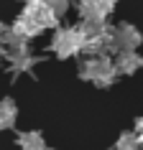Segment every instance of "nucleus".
Wrapping results in <instances>:
<instances>
[{
    "mask_svg": "<svg viewBox=\"0 0 143 150\" xmlns=\"http://www.w3.org/2000/svg\"><path fill=\"white\" fill-rule=\"evenodd\" d=\"M5 33H8V28H5V25H3V23H0V41H3V38H5Z\"/></svg>",
    "mask_w": 143,
    "mask_h": 150,
    "instance_id": "nucleus-11",
    "label": "nucleus"
},
{
    "mask_svg": "<svg viewBox=\"0 0 143 150\" xmlns=\"http://www.w3.org/2000/svg\"><path fill=\"white\" fill-rule=\"evenodd\" d=\"M18 148H21V150H46V145H44V137H41V132L31 130V132L18 135Z\"/></svg>",
    "mask_w": 143,
    "mask_h": 150,
    "instance_id": "nucleus-6",
    "label": "nucleus"
},
{
    "mask_svg": "<svg viewBox=\"0 0 143 150\" xmlns=\"http://www.w3.org/2000/svg\"><path fill=\"white\" fill-rule=\"evenodd\" d=\"M16 104L13 99H3L0 102V130H8V127L16 125Z\"/></svg>",
    "mask_w": 143,
    "mask_h": 150,
    "instance_id": "nucleus-7",
    "label": "nucleus"
},
{
    "mask_svg": "<svg viewBox=\"0 0 143 150\" xmlns=\"http://www.w3.org/2000/svg\"><path fill=\"white\" fill-rule=\"evenodd\" d=\"M115 69L118 74H133V71L143 69V59L138 56V51H120L115 59Z\"/></svg>",
    "mask_w": 143,
    "mask_h": 150,
    "instance_id": "nucleus-4",
    "label": "nucleus"
},
{
    "mask_svg": "<svg viewBox=\"0 0 143 150\" xmlns=\"http://www.w3.org/2000/svg\"><path fill=\"white\" fill-rule=\"evenodd\" d=\"M23 3H33V0H23Z\"/></svg>",
    "mask_w": 143,
    "mask_h": 150,
    "instance_id": "nucleus-12",
    "label": "nucleus"
},
{
    "mask_svg": "<svg viewBox=\"0 0 143 150\" xmlns=\"http://www.w3.org/2000/svg\"><path fill=\"white\" fill-rule=\"evenodd\" d=\"M79 76L92 81L95 87H110L118 76V69H115V61H110L107 56H92L79 66Z\"/></svg>",
    "mask_w": 143,
    "mask_h": 150,
    "instance_id": "nucleus-1",
    "label": "nucleus"
},
{
    "mask_svg": "<svg viewBox=\"0 0 143 150\" xmlns=\"http://www.w3.org/2000/svg\"><path fill=\"white\" fill-rule=\"evenodd\" d=\"M135 135H138V140L143 142V117L135 120Z\"/></svg>",
    "mask_w": 143,
    "mask_h": 150,
    "instance_id": "nucleus-10",
    "label": "nucleus"
},
{
    "mask_svg": "<svg viewBox=\"0 0 143 150\" xmlns=\"http://www.w3.org/2000/svg\"><path fill=\"white\" fill-rule=\"evenodd\" d=\"M46 3L56 10V13H59V16H61V13H66V8H69V3H72V0H46Z\"/></svg>",
    "mask_w": 143,
    "mask_h": 150,
    "instance_id": "nucleus-9",
    "label": "nucleus"
},
{
    "mask_svg": "<svg viewBox=\"0 0 143 150\" xmlns=\"http://www.w3.org/2000/svg\"><path fill=\"white\" fill-rule=\"evenodd\" d=\"M84 46V36H82L79 25L74 28H56L54 31V41H51V51H54L59 59H69L77 51H82Z\"/></svg>",
    "mask_w": 143,
    "mask_h": 150,
    "instance_id": "nucleus-2",
    "label": "nucleus"
},
{
    "mask_svg": "<svg viewBox=\"0 0 143 150\" xmlns=\"http://www.w3.org/2000/svg\"><path fill=\"white\" fill-rule=\"evenodd\" d=\"M115 150H143V142L138 140V135H135V132H123L118 137Z\"/></svg>",
    "mask_w": 143,
    "mask_h": 150,
    "instance_id": "nucleus-8",
    "label": "nucleus"
},
{
    "mask_svg": "<svg viewBox=\"0 0 143 150\" xmlns=\"http://www.w3.org/2000/svg\"><path fill=\"white\" fill-rule=\"evenodd\" d=\"M118 0H79V18L82 21H105L112 13Z\"/></svg>",
    "mask_w": 143,
    "mask_h": 150,
    "instance_id": "nucleus-3",
    "label": "nucleus"
},
{
    "mask_svg": "<svg viewBox=\"0 0 143 150\" xmlns=\"http://www.w3.org/2000/svg\"><path fill=\"white\" fill-rule=\"evenodd\" d=\"M10 31L16 33V36H21V38L31 41L33 36H39V33L44 31V28H41V25L36 23V21H31V18H26L23 13H21V18H18L16 23H13V28H10Z\"/></svg>",
    "mask_w": 143,
    "mask_h": 150,
    "instance_id": "nucleus-5",
    "label": "nucleus"
}]
</instances>
